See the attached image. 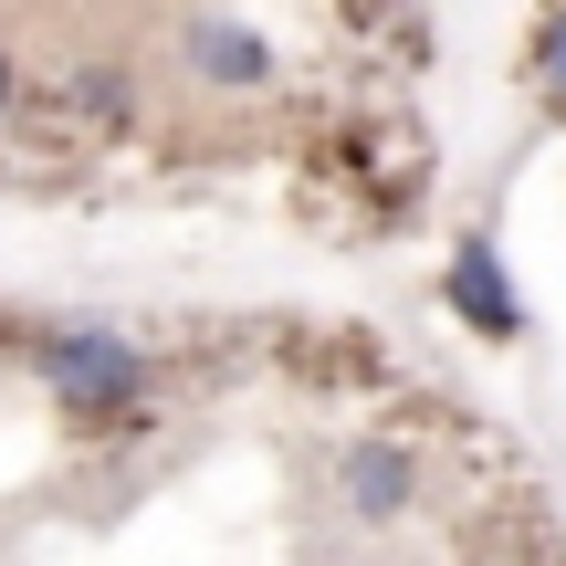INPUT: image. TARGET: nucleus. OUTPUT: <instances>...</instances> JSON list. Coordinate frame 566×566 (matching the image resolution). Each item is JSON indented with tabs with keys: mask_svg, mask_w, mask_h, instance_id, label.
<instances>
[{
	"mask_svg": "<svg viewBox=\"0 0 566 566\" xmlns=\"http://www.w3.org/2000/svg\"><path fill=\"white\" fill-rule=\"evenodd\" d=\"M42 378L74 409H126L147 388V357L126 336H105V325H63V336H42Z\"/></svg>",
	"mask_w": 566,
	"mask_h": 566,
	"instance_id": "f257e3e1",
	"label": "nucleus"
},
{
	"mask_svg": "<svg viewBox=\"0 0 566 566\" xmlns=\"http://www.w3.org/2000/svg\"><path fill=\"white\" fill-rule=\"evenodd\" d=\"M451 304H462L483 336H525V294H514L504 263H493V242H462V252H451Z\"/></svg>",
	"mask_w": 566,
	"mask_h": 566,
	"instance_id": "f03ea898",
	"label": "nucleus"
},
{
	"mask_svg": "<svg viewBox=\"0 0 566 566\" xmlns=\"http://www.w3.org/2000/svg\"><path fill=\"white\" fill-rule=\"evenodd\" d=\"M346 504H357V514H399L409 504V451L357 441V451H346Z\"/></svg>",
	"mask_w": 566,
	"mask_h": 566,
	"instance_id": "7ed1b4c3",
	"label": "nucleus"
},
{
	"mask_svg": "<svg viewBox=\"0 0 566 566\" xmlns=\"http://www.w3.org/2000/svg\"><path fill=\"white\" fill-rule=\"evenodd\" d=\"M200 63H210V84H263L273 74V53L242 32V21H200Z\"/></svg>",
	"mask_w": 566,
	"mask_h": 566,
	"instance_id": "20e7f679",
	"label": "nucleus"
},
{
	"mask_svg": "<svg viewBox=\"0 0 566 566\" xmlns=\"http://www.w3.org/2000/svg\"><path fill=\"white\" fill-rule=\"evenodd\" d=\"M546 84L566 95V11H556V32H546Z\"/></svg>",
	"mask_w": 566,
	"mask_h": 566,
	"instance_id": "39448f33",
	"label": "nucleus"
},
{
	"mask_svg": "<svg viewBox=\"0 0 566 566\" xmlns=\"http://www.w3.org/2000/svg\"><path fill=\"white\" fill-rule=\"evenodd\" d=\"M0 105H11V63H0Z\"/></svg>",
	"mask_w": 566,
	"mask_h": 566,
	"instance_id": "423d86ee",
	"label": "nucleus"
}]
</instances>
